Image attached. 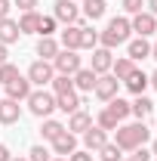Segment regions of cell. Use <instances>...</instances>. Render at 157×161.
<instances>
[{
	"instance_id": "cell-18",
	"label": "cell",
	"mask_w": 157,
	"mask_h": 161,
	"mask_svg": "<svg viewBox=\"0 0 157 161\" xmlns=\"http://www.w3.org/2000/svg\"><path fill=\"white\" fill-rule=\"evenodd\" d=\"M22 118V105L16 99H0V124H16Z\"/></svg>"
},
{
	"instance_id": "cell-30",
	"label": "cell",
	"mask_w": 157,
	"mask_h": 161,
	"mask_svg": "<svg viewBox=\"0 0 157 161\" xmlns=\"http://www.w3.org/2000/svg\"><path fill=\"white\" fill-rule=\"evenodd\" d=\"M96 155H99L102 161H120V158H123V149H120L117 142H111V140H108V142H105V146H102V149L96 152Z\"/></svg>"
},
{
	"instance_id": "cell-32",
	"label": "cell",
	"mask_w": 157,
	"mask_h": 161,
	"mask_svg": "<svg viewBox=\"0 0 157 161\" xmlns=\"http://www.w3.org/2000/svg\"><path fill=\"white\" fill-rule=\"evenodd\" d=\"M56 28H59L56 16H40V22H37V34H40V37H53Z\"/></svg>"
},
{
	"instance_id": "cell-41",
	"label": "cell",
	"mask_w": 157,
	"mask_h": 161,
	"mask_svg": "<svg viewBox=\"0 0 157 161\" xmlns=\"http://www.w3.org/2000/svg\"><path fill=\"white\" fill-rule=\"evenodd\" d=\"M9 158H13V152H9V149L0 142V161H9Z\"/></svg>"
},
{
	"instance_id": "cell-22",
	"label": "cell",
	"mask_w": 157,
	"mask_h": 161,
	"mask_svg": "<svg viewBox=\"0 0 157 161\" xmlns=\"http://www.w3.org/2000/svg\"><path fill=\"white\" fill-rule=\"evenodd\" d=\"M80 3H83V9H80L83 19H89V22H99L102 16H105V9H108L105 0H80Z\"/></svg>"
},
{
	"instance_id": "cell-1",
	"label": "cell",
	"mask_w": 157,
	"mask_h": 161,
	"mask_svg": "<svg viewBox=\"0 0 157 161\" xmlns=\"http://www.w3.org/2000/svg\"><path fill=\"white\" fill-rule=\"evenodd\" d=\"M151 140V130H148V124L145 121H136V124H120L117 130H114V142H117L123 152H133L139 146H145V142Z\"/></svg>"
},
{
	"instance_id": "cell-47",
	"label": "cell",
	"mask_w": 157,
	"mask_h": 161,
	"mask_svg": "<svg viewBox=\"0 0 157 161\" xmlns=\"http://www.w3.org/2000/svg\"><path fill=\"white\" fill-rule=\"evenodd\" d=\"M9 161H28V158H22V155H19V158H16V155H13V158H9Z\"/></svg>"
},
{
	"instance_id": "cell-11",
	"label": "cell",
	"mask_w": 157,
	"mask_h": 161,
	"mask_svg": "<svg viewBox=\"0 0 157 161\" xmlns=\"http://www.w3.org/2000/svg\"><path fill=\"white\" fill-rule=\"evenodd\" d=\"M53 152H56V155H62V158L74 155V152H77V136H74L71 130H62L59 136L53 140Z\"/></svg>"
},
{
	"instance_id": "cell-7",
	"label": "cell",
	"mask_w": 157,
	"mask_h": 161,
	"mask_svg": "<svg viewBox=\"0 0 157 161\" xmlns=\"http://www.w3.org/2000/svg\"><path fill=\"white\" fill-rule=\"evenodd\" d=\"M129 28L136 31V37H151V34H157V16H151L148 9H142V13H136L129 19Z\"/></svg>"
},
{
	"instance_id": "cell-25",
	"label": "cell",
	"mask_w": 157,
	"mask_h": 161,
	"mask_svg": "<svg viewBox=\"0 0 157 161\" xmlns=\"http://www.w3.org/2000/svg\"><path fill=\"white\" fill-rule=\"evenodd\" d=\"M37 22H40V13L31 9V13H22L19 19V31L22 34H37Z\"/></svg>"
},
{
	"instance_id": "cell-6",
	"label": "cell",
	"mask_w": 157,
	"mask_h": 161,
	"mask_svg": "<svg viewBox=\"0 0 157 161\" xmlns=\"http://www.w3.org/2000/svg\"><path fill=\"white\" fill-rule=\"evenodd\" d=\"M53 68H56V75H74L77 68H83L80 50H59L53 59Z\"/></svg>"
},
{
	"instance_id": "cell-29",
	"label": "cell",
	"mask_w": 157,
	"mask_h": 161,
	"mask_svg": "<svg viewBox=\"0 0 157 161\" xmlns=\"http://www.w3.org/2000/svg\"><path fill=\"white\" fill-rule=\"evenodd\" d=\"M49 87H53V96H59V93H71V90H74V78H71V75H56Z\"/></svg>"
},
{
	"instance_id": "cell-33",
	"label": "cell",
	"mask_w": 157,
	"mask_h": 161,
	"mask_svg": "<svg viewBox=\"0 0 157 161\" xmlns=\"http://www.w3.org/2000/svg\"><path fill=\"white\" fill-rule=\"evenodd\" d=\"M19 75H22V71L13 65V62H3V65H0V84H3V87H6L9 80H16Z\"/></svg>"
},
{
	"instance_id": "cell-50",
	"label": "cell",
	"mask_w": 157,
	"mask_h": 161,
	"mask_svg": "<svg viewBox=\"0 0 157 161\" xmlns=\"http://www.w3.org/2000/svg\"><path fill=\"white\" fill-rule=\"evenodd\" d=\"M151 161H157V158H151Z\"/></svg>"
},
{
	"instance_id": "cell-36",
	"label": "cell",
	"mask_w": 157,
	"mask_h": 161,
	"mask_svg": "<svg viewBox=\"0 0 157 161\" xmlns=\"http://www.w3.org/2000/svg\"><path fill=\"white\" fill-rule=\"evenodd\" d=\"M133 161H151L154 155H151V149H145V146H139V149H133V155H129Z\"/></svg>"
},
{
	"instance_id": "cell-5",
	"label": "cell",
	"mask_w": 157,
	"mask_h": 161,
	"mask_svg": "<svg viewBox=\"0 0 157 161\" xmlns=\"http://www.w3.org/2000/svg\"><path fill=\"white\" fill-rule=\"evenodd\" d=\"M53 16L62 25H83V16H80V6L74 0H56L53 3Z\"/></svg>"
},
{
	"instance_id": "cell-13",
	"label": "cell",
	"mask_w": 157,
	"mask_h": 161,
	"mask_svg": "<svg viewBox=\"0 0 157 161\" xmlns=\"http://www.w3.org/2000/svg\"><path fill=\"white\" fill-rule=\"evenodd\" d=\"M120 84H123V87H126V90H129L133 96H142V93L148 90V75H145L142 68H133V71H129L126 78L120 80Z\"/></svg>"
},
{
	"instance_id": "cell-20",
	"label": "cell",
	"mask_w": 157,
	"mask_h": 161,
	"mask_svg": "<svg viewBox=\"0 0 157 161\" xmlns=\"http://www.w3.org/2000/svg\"><path fill=\"white\" fill-rule=\"evenodd\" d=\"M22 37V31H19V22H13V19H0V43H16V40Z\"/></svg>"
},
{
	"instance_id": "cell-42",
	"label": "cell",
	"mask_w": 157,
	"mask_h": 161,
	"mask_svg": "<svg viewBox=\"0 0 157 161\" xmlns=\"http://www.w3.org/2000/svg\"><path fill=\"white\" fill-rule=\"evenodd\" d=\"M145 6H148V13H151V16H157V0H148Z\"/></svg>"
},
{
	"instance_id": "cell-10",
	"label": "cell",
	"mask_w": 157,
	"mask_h": 161,
	"mask_svg": "<svg viewBox=\"0 0 157 161\" xmlns=\"http://www.w3.org/2000/svg\"><path fill=\"white\" fill-rule=\"evenodd\" d=\"M31 90H34V87H31V80L25 78V75H19L16 80H9V84H6V99L25 102L28 96H31Z\"/></svg>"
},
{
	"instance_id": "cell-26",
	"label": "cell",
	"mask_w": 157,
	"mask_h": 161,
	"mask_svg": "<svg viewBox=\"0 0 157 161\" xmlns=\"http://www.w3.org/2000/svg\"><path fill=\"white\" fill-rule=\"evenodd\" d=\"M133 68H136V62L129 59V56H117V59H114V65H111V75H114L117 80H123Z\"/></svg>"
},
{
	"instance_id": "cell-44",
	"label": "cell",
	"mask_w": 157,
	"mask_h": 161,
	"mask_svg": "<svg viewBox=\"0 0 157 161\" xmlns=\"http://www.w3.org/2000/svg\"><path fill=\"white\" fill-rule=\"evenodd\" d=\"M151 59L157 62V43H151Z\"/></svg>"
},
{
	"instance_id": "cell-49",
	"label": "cell",
	"mask_w": 157,
	"mask_h": 161,
	"mask_svg": "<svg viewBox=\"0 0 157 161\" xmlns=\"http://www.w3.org/2000/svg\"><path fill=\"white\" fill-rule=\"evenodd\" d=\"M74 3H80V0H74Z\"/></svg>"
},
{
	"instance_id": "cell-15",
	"label": "cell",
	"mask_w": 157,
	"mask_h": 161,
	"mask_svg": "<svg viewBox=\"0 0 157 161\" xmlns=\"http://www.w3.org/2000/svg\"><path fill=\"white\" fill-rule=\"evenodd\" d=\"M126 56L133 62H142L151 56V43H148V37H136V40H126Z\"/></svg>"
},
{
	"instance_id": "cell-45",
	"label": "cell",
	"mask_w": 157,
	"mask_h": 161,
	"mask_svg": "<svg viewBox=\"0 0 157 161\" xmlns=\"http://www.w3.org/2000/svg\"><path fill=\"white\" fill-rule=\"evenodd\" d=\"M151 155H154V158H157V140L151 142Z\"/></svg>"
},
{
	"instance_id": "cell-17",
	"label": "cell",
	"mask_w": 157,
	"mask_h": 161,
	"mask_svg": "<svg viewBox=\"0 0 157 161\" xmlns=\"http://www.w3.org/2000/svg\"><path fill=\"white\" fill-rule=\"evenodd\" d=\"M56 108L65 112V115H71V112L83 108V99H80L77 90H71V93H59V96H56Z\"/></svg>"
},
{
	"instance_id": "cell-16",
	"label": "cell",
	"mask_w": 157,
	"mask_h": 161,
	"mask_svg": "<svg viewBox=\"0 0 157 161\" xmlns=\"http://www.w3.org/2000/svg\"><path fill=\"white\" fill-rule=\"evenodd\" d=\"M71 78H74V90H80V93H93V87H96V78H99V75L93 71V68H77Z\"/></svg>"
},
{
	"instance_id": "cell-34",
	"label": "cell",
	"mask_w": 157,
	"mask_h": 161,
	"mask_svg": "<svg viewBox=\"0 0 157 161\" xmlns=\"http://www.w3.org/2000/svg\"><path fill=\"white\" fill-rule=\"evenodd\" d=\"M49 149L46 146H31V152H28V161H49Z\"/></svg>"
},
{
	"instance_id": "cell-2",
	"label": "cell",
	"mask_w": 157,
	"mask_h": 161,
	"mask_svg": "<svg viewBox=\"0 0 157 161\" xmlns=\"http://www.w3.org/2000/svg\"><path fill=\"white\" fill-rule=\"evenodd\" d=\"M129 34H133L129 19H126V16H114V19L105 25V31H99V47L114 50V47H120V43H126Z\"/></svg>"
},
{
	"instance_id": "cell-46",
	"label": "cell",
	"mask_w": 157,
	"mask_h": 161,
	"mask_svg": "<svg viewBox=\"0 0 157 161\" xmlns=\"http://www.w3.org/2000/svg\"><path fill=\"white\" fill-rule=\"evenodd\" d=\"M49 161H68V158H62V155H56V158H49Z\"/></svg>"
},
{
	"instance_id": "cell-12",
	"label": "cell",
	"mask_w": 157,
	"mask_h": 161,
	"mask_svg": "<svg viewBox=\"0 0 157 161\" xmlns=\"http://www.w3.org/2000/svg\"><path fill=\"white\" fill-rule=\"evenodd\" d=\"M111 65H114V53L105 50V47H96V50H93V62H89V68H93L96 75H108Z\"/></svg>"
},
{
	"instance_id": "cell-48",
	"label": "cell",
	"mask_w": 157,
	"mask_h": 161,
	"mask_svg": "<svg viewBox=\"0 0 157 161\" xmlns=\"http://www.w3.org/2000/svg\"><path fill=\"white\" fill-rule=\"evenodd\" d=\"M120 161H133V158H129V155H123V158H120Z\"/></svg>"
},
{
	"instance_id": "cell-28",
	"label": "cell",
	"mask_w": 157,
	"mask_h": 161,
	"mask_svg": "<svg viewBox=\"0 0 157 161\" xmlns=\"http://www.w3.org/2000/svg\"><path fill=\"white\" fill-rule=\"evenodd\" d=\"M99 47V31L93 25H83L80 28V50H96Z\"/></svg>"
},
{
	"instance_id": "cell-3",
	"label": "cell",
	"mask_w": 157,
	"mask_h": 161,
	"mask_svg": "<svg viewBox=\"0 0 157 161\" xmlns=\"http://www.w3.org/2000/svg\"><path fill=\"white\" fill-rule=\"evenodd\" d=\"M28 112H31V115H34V118H49V115H53V112H56V96H53V93H46V90H43V87H40V90H31V96H28Z\"/></svg>"
},
{
	"instance_id": "cell-21",
	"label": "cell",
	"mask_w": 157,
	"mask_h": 161,
	"mask_svg": "<svg viewBox=\"0 0 157 161\" xmlns=\"http://www.w3.org/2000/svg\"><path fill=\"white\" fill-rule=\"evenodd\" d=\"M151 112H154V102L148 99L145 93H142V96H136V99L129 102V115H136L139 121H145L148 115H151Z\"/></svg>"
},
{
	"instance_id": "cell-43",
	"label": "cell",
	"mask_w": 157,
	"mask_h": 161,
	"mask_svg": "<svg viewBox=\"0 0 157 161\" xmlns=\"http://www.w3.org/2000/svg\"><path fill=\"white\" fill-rule=\"evenodd\" d=\"M148 87H154V90H157V71H154V75H148Z\"/></svg>"
},
{
	"instance_id": "cell-40",
	"label": "cell",
	"mask_w": 157,
	"mask_h": 161,
	"mask_svg": "<svg viewBox=\"0 0 157 161\" xmlns=\"http://www.w3.org/2000/svg\"><path fill=\"white\" fill-rule=\"evenodd\" d=\"M3 62H9V47H6V43H0V65H3Z\"/></svg>"
},
{
	"instance_id": "cell-27",
	"label": "cell",
	"mask_w": 157,
	"mask_h": 161,
	"mask_svg": "<svg viewBox=\"0 0 157 161\" xmlns=\"http://www.w3.org/2000/svg\"><path fill=\"white\" fill-rule=\"evenodd\" d=\"M105 108H108V112H111V115H114L117 121H126V118H129V102H126V99H120V96L108 99V105H105Z\"/></svg>"
},
{
	"instance_id": "cell-39",
	"label": "cell",
	"mask_w": 157,
	"mask_h": 161,
	"mask_svg": "<svg viewBox=\"0 0 157 161\" xmlns=\"http://www.w3.org/2000/svg\"><path fill=\"white\" fill-rule=\"evenodd\" d=\"M9 9H13V0H0V19H9Z\"/></svg>"
},
{
	"instance_id": "cell-4",
	"label": "cell",
	"mask_w": 157,
	"mask_h": 161,
	"mask_svg": "<svg viewBox=\"0 0 157 161\" xmlns=\"http://www.w3.org/2000/svg\"><path fill=\"white\" fill-rule=\"evenodd\" d=\"M25 78L31 80V87H49L53 78H56V68H53V62L37 59V62L28 65V75H25Z\"/></svg>"
},
{
	"instance_id": "cell-14",
	"label": "cell",
	"mask_w": 157,
	"mask_h": 161,
	"mask_svg": "<svg viewBox=\"0 0 157 161\" xmlns=\"http://www.w3.org/2000/svg\"><path fill=\"white\" fill-rule=\"evenodd\" d=\"M105 142H108V130H102V127H96V124L83 133V149H86V152H93V155H96Z\"/></svg>"
},
{
	"instance_id": "cell-35",
	"label": "cell",
	"mask_w": 157,
	"mask_h": 161,
	"mask_svg": "<svg viewBox=\"0 0 157 161\" xmlns=\"http://www.w3.org/2000/svg\"><path fill=\"white\" fill-rule=\"evenodd\" d=\"M120 3H123V13H129V16L145 9V0H120Z\"/></svg>"
},
{
	"instance_id": "cell-8",
	"label": "cell",
	"mask_w": 157,
	"mask_h": 161,
	"mask_svg": "<svg viewBox=\"0 0 157 161\" xmlns=\"http://www.w3.org/2000/svg\"><path fill=\"white\" fill-rule=\"evenodd\" d=\"M117 90H120V80L108 71V75H99L96 78V87H93V93H96L102 102H108V99H114L117 96Z\"/></svg>"
},
{
	"instance_id": "cell-37",
	"label": "cell",
	"mask_w": 157,
	"mask_h": 161,
	"mask_svg": "<svg viewBox=\"0 0 157 161\" xmlns=\"http://www.w3.org/2000/svg\"><path fill=\"white\" fill-rule=\"evenodd\" d=\"M13 6H19L22 13H31V9H37V0H13Z\"/></svg>"
},
{
	"instance_id": "cell-38",
	"label": "cell",
	"mask_w": 157,
	"mask_h": 161,
	"mask_svg": "<svg viewBox=\"0 0 157 161\" xmlns=\"http://www.w3.org/2000/svg\"><path fill=\"white\" fill-rule=\"evenodd\" d=\"M68 161H93V152H86V149H77L74 155H68Z\"/></svg>"
},
{
	"instance_id": "cell-9",
	"label": "cell",
	"mask_w": 157,
	"mask_h": 161,
	"mask_svg": "<svg viewBox=\"0 0 157 161\" xmlns=\"http://www.w3.org/2000/svg\"><path fill=\"white\" fill-rule=\"evenodd\" d=\"M89 127H93V115H89V112H83V108L71 112V115H68V124H65V130H71L74 136H83Z\"/></svg>"
},
{
	"instance_id": "cell-23",
	"label": "cell",
	"mask_w": 157,
	"mask_h": 161,
	"mask_svg": "<svg viewBox=\"0 0 157 161\" xmlns=\"http://www.w3.org/2000/svg\"><path fill=\"white\" fill-rule=\"evenodd\" d=\"M59 50H62V47H59V40H56V37H40L37 40V56H40V59H46V62L56 59Z\"/></svg>"
},
{
	"instance_id": "cell-31",
	"label": "cell",
	"mask_w": 157,
	"mask_h": 161,
	"mask_svg": "<svg viewBox=\"0 0 157 161\" xmlns=\"http://www.w3.org/2000/svg\"><path fill=\"white\" fill-rule=\"evenodd\" d=\"M96 127H102V130H108V133H111V130H117V127H120V121L114 118L108 108H102V112L96 115Z\"/></svg>"
},
{
	"instance_id": "cell-19",
	"label": "cell",
	"mask_w": 157,
	"mask_h": 161,
	"mask_svg": "<svg viewBox=\"0 0 157 161\" xmlns=\"http://www.w3.org/2000/svg\"><path fill=\"white\" fill-rule=\"evenodd\" d=\"M86 25V22H83ZM83 25H65L62 28V50H80V28Z\"/></svg>"
},
{
	"instance_id": "cell-24",
	"label": "cell",
	"mask_w": 157,
	"mask_h": 161,
	"mask_svg": "<svg viewBox=\"0 0 157 161\" xmlns=\"http://www.w3.org/2000/svg\"><path fill=\"white\" fill-rule=\"evenodd\" d=\"M62 130H65V124H62V121H56V118H43V124H40V136H43L46 142H53Z\"/></svg>"
}]
</instances>
